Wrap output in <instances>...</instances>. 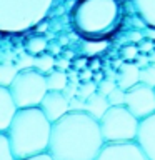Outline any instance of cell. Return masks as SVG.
I'll list each match as a JSON object with an SVG mask.
<instances>
[{
  "label": "cell",
  "instance_id": "cell-24",
  "mask_svg": "<svg viewBox=\"0 0 155 160\" xmlns=\"http://www.w3.org/2000/svg\"><path fill=\"white\" fill-rule=\"evenodd\" d=\"M17 65L20 67V70H28V68H33V67H35V57H33V55H30V53H27V55H22V57L18 58Z\"/></svg>",
  "mask_w": 155,
  "mask_h": 160
},
{
  "label": "cell",
  "instance_id": "cell-20",
  "mask_svg": "<svg viewBox=\"0 0 155 160\" xmlns=\"http://www.w3.org/2000/svg\"><path fill=\"white\" fill-rule=\"evenodd\" d=\"M108 103L112 107H120V105H125V98H127V90L117 87L112 93L108 95Z\"/></svg>",
  "mask_w": 155,
  "mask_h": 160
},
{
  "label": "cell",
  "instance_id": "cell-15",
  "mask_svg": "<svg viewBox=\"0 0 155 160\" xmlns=\"http://www.w3.org/2000/svg\"><path fill=\"white\" fill-rule=\"evenodd\" d=\"M20 72L22 70H20V67L17 63L3 62L0 65V87H10Z\"/></svg>",
  "mask_w": 155,
  "mask_h": 160
},
{
  "label": "cell",
  "instance_id": "cell-12",
  "mask_svg": "<svg viewBox=\"0 0 155 160\" xmlns=\"http://www.w3.org/2000/svg\"><path fill=\"white\" fill-rule=\"evenodd\" d=\"M115 80H117L120 88H123V90L132 88L133 85L140 83V68L133 63H125L118 68V73Z\"/></svg>",
  "mask_w": 155,
  "mask_h": 160
},
{
  "label": "cell",
  "instance_id": "cell-22",
  "mask_svg": "<svg viewBox=\"0 0 155 160\" xmlns=\"http://www.w3.org/2000/svg\"><path fill=\"white\" fill-rule=\"evenodd\" d=\"M97 87H98V85H95L92 82H87V83L80 85L78 92H77V97L82 98V100H87V98H90L95 92H97Z\"/></svg>",
  "mask_w": 155,
  "mask_h": 160
},
{
  "label": "cell",
  "instance_id": "cell-10",
  "mask_svg": "<svg viewBox=\"0 0 155 160\" xmlns=\"http://www.w3.org/2000/svg\"><path fill=\"white\" fill-rule=\"evenodd\" d=\"M135 142L140 145L148 160H155V113L140 120Z\"/></svg>",
  "mask_w": 155,
  "mask_h": 160
},
{
  "label": "cell",
  "instance_id": "cell-16",
  "mask_svg": "<svg viewBox=\"0 0 155 160\" xmlns=\"http://www.w3.org/2000/svg\"><path fill=\"white\" fill-rule=\"evenodd\" d=\"M67 75L63 70H53L47 75V87L50 92H63L67 88Z\"/></svg>",
  "mask_w": 155,
  "mask_h": 160
},
{
  "label": "cell",
  "instance_id": "cell-23",
  "mask_svg": "<svg viewBox=\"0 0 155 160\" xmlns=\"http://www.w3.org/2000/svg\"><path fill=\"white\" fill-rule=\"evenodd\" d=\"M140 82L147 83L150 87H155V67H147L140 70Z\"/></svg>",
  "mask_w": 155,
  "mask_h": 160
},
{
  "label": "cell",
  "instance_id": "cell-18",
  "mask_svg": "<svg viewBox=\"0 0 155 160\" xmlns=\"http://www.w3.org/2000/svg\"><path fill=\"white\" fill-rule=\"evenodd\" d=\"M45 48H47V40L43 37H33V38H30L28 43H27V52L30 55H33V57L42 55L45 52Z\"/></svg>",
  "mask_w": 155,
  "mask_h": 160
},
{
  "label": "cell",
  "instance_id": "cell-14",
  "mask_svg": "<svg viewBox=\"0 0 155 160\" xmlns=\"http://www.w3.org/2000/svg\"><path fill=\"white\" fill-rule=\"evenodd\" d=\"M133 3L148 27L155 28V0H133Z\"/></svg>",
  "mask_w": 155,
  "mask_h": 160
},
{
  "label": "cell",
  "instance_id": "cell-7",
  "mask_svg": "<svg viewBox=\"0 0 155 160\" xmlns=\"http://www.w3.org/2000/svg\"><path fill=\"white\" fill-rule=\"evenodd\" d=\"M125 107L138 120L155 113V88L147 83H137L127 90Z\"/></svg>",
  "mask_w": 155,
  "mask_h": 160
},
{
  "label": "cell",
  "instance_id": "cell-17",
  "mask_svg": "<svg viewBox=\"0 0 155 160\" xmlns=\"http://www.w3.org/2000/svg\"><path fill=\"white\" fill-rule=\"evenodd\" d=\"M53 67H55V60L52 55L48 53H42L38 57H35V70H38L40 73L43 75H48L50 72H53Z\"/></svg>",
  "mask_w": 155,
  "mask_h": 160
},
{
  "label": "cell",
  "instance_id": "cell-3",
  "mask_svg": "<svg viewBox=\"0 0 155 160\" xmlns=\"http://www.w3.org/2000/svg\"><path fill=\"white\" fill-rule=\"evenodd\" d=\"M120 8L117 0H80L73 10V23L83 37L97 40L117 28Z\"/></svg>",
  "mask_w": 155,
  "mask_h": 160
},
{
  "label": "cell",
  "instance_id": "cell-1",
  "mask_svg": "<svg viewBox=\"0 0 155 160\" xmlns=\"http://www.w3.org/2000/svg\"><path fill=\"white\" fill-rule=\"evenodd\" d=\"M105 140L97 118L68 112L52 125L48 153L53 160H97Z\"/></svg>",
  "mask_w": 155,
  "mask_h": 160
},
{
  "label": "cell",
  "instance_id": "cell-11",
  "mask_svg": "<svg viewBox=\"0 0 155 160\" xmlns=\"http://www.w3.org/2000/svg\"><path fill=\"white\" fill-rule=\"evenodd\" d=\"M18 105L12 97L8 87H0V133H5L12 125L15 115L18 113Z\"/></svg>",
  "mask_w": 155,
  "mask_h": 160
},
{
  "label": "cell",
  "instance_id": "cell-13",
  "mask_svg": "<svg viewBox=\"0 0 155 160\" xmlns=\"http://www.w3.org/2000/svg\"><path fill=\"white\" fill-rule=\"evenodd\" d=\"M85 103H87V108H85V112L88 115H92L93 118L100 120L103 117L105 113H107V110L112 107V105L108 103V98L105 97V95L95 92L90 98L85 100Z\"/></svg>",
  "mask_w": 155,
  "mask_h": 160
},
{
  "label": "cell",
  "instance_id": "cell-26",
  "mask_svg": "<svg viewBox=\"0 0 155 160\" xmlns=\"http://www.w3.org/2000/svg\"><path fill=\"white\" fill-rule=\"evenodd\" d=\"M23 160H53V157L47 153H40V155H35V157H28V158H23Z\"/></svg>",
  "mask_w": 155,
  "mask_h": 160
},
{
  "label": "cell",
  "instance_id": "cell-6",
  "mask_svg": "<svg viewBox=\"0 0 155 160\" xmlns=\"http://www.w3.org/2000/svg\"><path fill=\"white\" fill-rule=\"evenodd\" d=\"M8 88L12 92V97L15 98L18 108L40 107L45 95L48 93L47 75L40 73L35 68L22 70Z\"/></svg>",
  "mask_w": 155,
  "mask_h": 160
},
{
  "label": "cell",
  "instance_id": "cell-2",
  "mask_svg": "<svg viewBox=\"0 0 155 160\" xmlns=\"http://www.w3.org/2000/svg\"><path fill=\"white\" fill-rule=\"evenodd\" d=\"M52 122L42 112L40 107L20 108L12 125L5 132L12 152L18 160L35 157L48 152Z\"/></svg>",
  "mask_w": 155,
  "mask_h": 160
},
{
  "label": "cell",
  "instance_id": "cell-21",
  "mask_svg": "<svg viewBox=\"0 0 155 160\" xmlns=\"http://www.w3.org/2000/svg\"><path fill=\"white\" fill-rule=\"evenodd\" d=\"M117 87H118V83H117V80H115V78H105V80H102V82L98 83L97 92L105 95V97H108V95L112 93Z\"/></svg>",
  "mask_w": 155,
  "mask_h": 160
},
{
  "label": "cell",
  "instance_id": "cell-5",
  "mask_svg": "<svg viewBox=\"0 0 155 160\" xmlns=\"http://www.w3.org/2000/svg\"><path fill=\"white\" fill-rule=\"evenodd\" d=\"M105 143L135 142L138 133L140 120L125 107H110L107 113L98 120Z\"/></svg>",
  "mask_w": 155,
  "mask_h": 160
},
{
  "label": "cell",
  "instance_id": "cell-8",
  "mask_svg": "<svg viewBox=\"0 0 155 160\" xmlns=\"http://www.w3.org/2000/svg\"><path fill=\"white\" fill-rule=\"evenodd\" d=\"M97 160H148L137 142L105 143Z\"/></svg>",
  "mask_w": 155,
  "mask_h": 160
},
{
  "label": "cell",
  "instance_id": "cell-25",
  "mask_svg": "<svg viewBox=\"0 0 155 160\" xmlns=\"http://www.w3.org/2000/svg\"><path fill=\"white\" fill-rule=\"evenodd\" d=\"M85 108H87V103H85V100L75 97L70 100V112H85Z\"/></svg>",
  "mask_w": 155,
  "mask_h": 160
},
{
  "label": "cell",
  "instance_id": "cell-9",
  "mask_svg": "<svg viewBox=\"0 0 155 160\" xmlns=\"http://www.w3.org/2000/svg\"><path fill=\"white\" fill-rule=\"evenodd\" d=\"M40 108L47 115L50 122L55 123L57 120H60L70 112V100L65 97L63 92H50L48 90L43 102L40 103Z\"/></svg>",
  "mask_w": 155,
  "mask_h": 160
},
{
  "label": "cell",
  "instance_id": "cell-19",
  "mask_svg": "<svg viewBox=\"0 0 155 160\" xmlns=\"http://www.w3.org/2000/svg\"><path fill=\"white\" fill-rule=\"evenodd\" d=\"M0 160H18L12 152V147L5 133H0Z\"/></svg>",
  "mask_w": 155,
  "mask_h": 160
},
{
  "label": "cell",
  "instance_id": "cell-4",
  "mask_svg": "<svg viewBox=\"0 0 155 160\" xmlns=\"http://www.w3.org/2000/svg\"><path fill=\"white\" fill-rule=\"evenodd\" d=\"M53 0H0V30L18 33L37 25Z\"/></svg>",
  "mask_w": 155,
  "mask_h": 160
},
{
  "label": "cell",
  "instance_id": "cell-27",
  "mask_svg": "<svg viewBox=\"0 0 155 160\" xmlns=\"http://www.w3.org/2000/svg\"><path fill=\"white\" fill-rule=\"evenodd\" d=\"M153 88H155V87H153Z\"/></svg>",
  "mask_w": 155,
  "mask_h": 160
}]
</instances>
